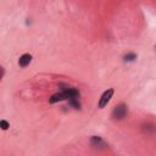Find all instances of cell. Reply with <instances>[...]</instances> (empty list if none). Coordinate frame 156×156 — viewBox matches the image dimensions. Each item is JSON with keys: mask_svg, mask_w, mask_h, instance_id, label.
Listing matches in <instances>:
<instances>
[{"mask_svg": "<svg viewBox=\"0 0 156 156\" xmlns=\"http://www.w3.org/2000/svg\"><path fill=\"white\" fill-rule=\"evenodd\" d=\"M126 115H127V106L124 104L117 105L112 111V117L115 119H122L126 117Z\"/></svg>", "mask_w": 156, "mask_h": 156, "instance_id": "obj_1", "label": "cell"}, {"mask_svg": "<svg viewBox=\"0 0 156 156\" xmlns=\"http://www.w3.org/2000/svg\"><path fill=\"white\" fill-rule=\"evenodd\" d=\"M113 93H115L113 89H107V90L104 91V94L101 95V98H100V100H99V108H104V107L108 104V101L111 100Z\"/></svg>", "mask_w": 156, "mask_h": 156, "instance_id": "obj_2", "label": "cell"}, {"mask_svg": "<svg viewBox=\"0 0 156 156\" xmlns=\"http://www.w3.org/2000/svg\"><path fill=\"white\" fill-rule=\"evenodd\" d=\"M90 144H91L94 147H99V149H105V147L107 146L106 143H105L100 136H96V135L91 136V139H90Z\"/></svg>", "mask_w": 156, "mask_h": 156, "instance_id": "obj_3", "label": "cell"}, {"mask_svg": "<svg viewBox=\"0 0 156 156\" xmlns=\"http://www.w3.org/2000/svg\"><path fill=\"white\" fill-rule=\"evenodd\" d=\"M30 61H32V56L29 55V54H23L21 57H20V60H18V66L20 67H27L29 63H30Z\"/></svg>", "mask_w": 156, "mask_h": 156, "instance_id": "obj_4", "label": "cell"}, {"mask_svg": "<svg viewBox=\"0 0 156 156\" xmlns=\"http://www.w3.org/2000/svg\"><path fill=\"white\" fill-rule=\"evenodd\" d=\"M134 58H136V56L133 52H130V54H128V55L124 56V61H134Z\"/></svg>", "mask_w": 156, "mask_h": 156, "instance_id": "obj_5", "label": "cell"}, {"mask_svg": "<svg viewBox=\"0 0 156 156\" xmlns=\"http://www.w3.org/2000/svg\"><path fill=\"white\" fill-rule=\"evenodd\" d=\"M0 126H1V128H2L4 130H6V129H7L9 127H10V126H9V123H7V122H6L5 119H2V121H0Z\"/></svg>", "mask_w": 156, "mask_h": 156, "instance_id": "obj_6", "label": "cell"}]
</instances>
